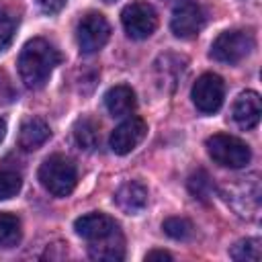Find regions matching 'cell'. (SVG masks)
<instances>
[{
  "instance_id": "30bf717a",
  "label": "cell",
  "mask_w": 262,
  "mask_h": 262,
  "mask_svg": "<svg viewBox=\"0 0 262 262\" xmlns=\"http://www.w3.org/2000/svg\"><path fill=\"white\" fill-rule=\"evenodd\" d=\"M74 229L88 244L100 242V239H106V237L119 233L117 221L113 217L104 215V213H86V215L78 217L74 221Z\"/></svg>"
},
{
  "instance_id": "5b68a950",
  "label": "cell",
  "mask_w": 262,
  "mask_h": 262,
  "mask_svg": "<svg viewBox=\"0 0 262 262\" xmlns=\"http://www.w3.org/2000/svg\"><path fill=\"white\" fill-rule=\"evenodd\" d=\"M121 23H123V29L125 33L131 37V39H147L156 27H158V14L154 10L151 4L143 2V0H133L129 2L123 12H121Z\"/></svg>"
},
{
  "instance_id": "8992f818",
  "label": "cell",
  "mask_w": 262,
  "mask_h": 262,
  "mask_svg": "<svg viewBox=\"0 0 262 262\" xmlns=\"http://www.w3.org/2000/svg\"><path fill=\"white\" fill-rule=\"evenodd\" d=\"M111 37V25L100 12H88L80 18L76 29V41L82 53L90 55L100 51Z\"/></svg>"
},
{
  "instance_id": "7402d4cb",
  "label": "cell",
  "mask_w": 262,
  "mask_h": 262,
  "mask_svg": "<svg viewBox=\"0 0 262 262\" xmlns=\"http://www.w3.org/2000/svg\"><path fill=\"white\" fill-rule=\"evenodd\" d=\"M12 35H14V18L0 8V51L12 41Z\"/></svg>"
},
{
  "instance_id": "ffe728a7",
  "label": "cell",
  "mask_w": 262,
  "mask_h": 262,
  "mask_svg": "<svg viewBox=\"0 0 262 262\" xmlns=\"http://www.w3.org/2000/svg\"><path fill=\"white\" fill-rule=\"evenodd\" d=\"M162 229L168 237L178 239V242H186L192 237V223L184 217H168L162 223Z\"/></svg>"
},
{
  "instance_id": "7a4b0ae2",
  "label": "cell",
  "mask_w": 262,
  "mask_h": 262,
  "mask_svg": "<svg viewBox=\"0 0 262 262\" xmlns=\"http://www.w3.org/2000/svg\"><path fill=\"white\" fill-rule=\"evenodd\" d=\"M39 182L53 196H68L78 182V170L74 162L61 154H53L43 160L39 168Z\"/></svg>"
},
{
  "instance_id": "4fadbf2b",
  "label": "cell",
  "mask_w": 262,
  "mask_h": 262,
  "mask_svg": "<svg viewBox=\"0 0 262 262\" xmlns=\"http://www.w3.org/2000/svg\"><path fill=\"white\" fill-rule=\"evenodd\" d=\"M51 135L49 125L41 117H27L18 127V145L25 151L39 149Z\"/></svg>"
},
{
  "instance_id": "6da1fadb",
  "label": "cell",
  "mask_w": 262,
  "mask_h": 262,
  "mask_svg": "<svg viewBox=\"0 0 262 262\" xmlns=\"http://www.w3.org/2000/svg\"><path fill=\"white\" fill-rule=\"evenodd\" d=\"M59 59H61L59 51L47 39L35 37L31 41H27L25 47L20 49V55H18L20 80L31 90L43 88L49 82L53 68L59 63Z\"/></svg>"
},
{
  "instance_id": "44dd1931",
  "label": "cell",
  "mask_w": 262,
  "mask_h": 262,
  "mask_svg": "<svg viewBox=\"0 0 262 262\" xmlns=\"http://www.w3.org/2000/svg\"><path fill=\"white\" fill-rule=\"evenodd\" d=\"M23 186V180L16 172L12 170H0V201H6V199H12L18 194Z\"/></svg>"
},
{
  "instance_id": "ba28073f",
  "label": "cell",
  "mask_w": 262,
  "mask_h": 262,
  "mask_svg": "<svg viewBox=\"0 0 262 262\" xmlns=\"http://www.w3.org/2000/svg\"><path fill=\"white\" fill-rule=\"evenodd\" d=\"M203 27H205V14H203V8L196 2L184 0V2L174 6L172 18H170V29H172L174 37L192 39L201 33Z\"/></svg>"
},
{
  "instance_id": "d6986e66",
  "label": "cell",
  "mask_w": 262,
  "mask_h": 262,
  "mask_svg": "<svg viewBox=\"0 0 262 262\" xmlns=\"http://www.w3.org/2000/svg\"><path fill=\"white\" fill-rule=\"evenodd\" d=\"M213 188H215V184H213L211 176H209L205 170H196V172L188 178V190H190V194H192L194 199H199V201H207V199L213 194Z\"/></svg>"
},
{
  "instance_id": "484cf974",
  "label": "cell",
  "mask_w": 262,
  "mask_h": 262,
  "mask_svg": "<svg viewBox=\"0 0 262 262\" xmlns=\"http://www.w3.org/2000/svg\"><path fill=\"white\" fill-rule=\"evenodd\" d=\"M4 135H6V123H4V119H0V143H2Z\"/></svg>"
},
{
  "instance_id": "d4e9b609",
  "label": "cell",
  "mask_w": 262,
  "mask_h": 262,
  "mask_svg": "<svg viewBox=\"0 0 262 262\" xmlns=\"http://www.w3.org/2000/svg\"><path fill=\"white\" fill-rule=\"evenodd\" d=\"M154 260H172V254L166 250H151L145 254V262H154Z\"/></svg>"
},
{
  "instance_id": "5bb4252c",
  "label": "cell",
  "mask_w": 262,
  "mask_h": 262,
  "mask_svg": "<svg viewBox=\"0 0 262 262\" xmlns=\"http://www.w3.org/2000/svg\"><path fill=\"white\" fill-rule=\"evenodd\" d=\"M104 106L113 117H125L131 115L137 106V98L131 86L127 84H117L106 90L104 94Z\"/></svg>"
},
{
  "instance_id": "cb8c5ba5",
  "label": "cell",
  "mask_w": 262,
  "mask_h": 262,
  "mask_svg": "<svg viewBox=\"0 0 262 262\" xmlns=\"http://www.w3.org/2000/svg\"><path fill=\"white\" fill-rule=\"evenodd\" d=\"M68 0H37L39 8L45 12V14H57L63 6H66Z\"/></svg>"
},
{
  "instance_id": "ac0fdd59",
  "label": "cell",
  "mask_w": 262,
  "mask_h": 262,
  "mask_svg": "<svg viewBox=\"0 0 262 262\" xmlns=\"http://www.w3.org/2000/svg\"><path fill=\"white\" fill-rule=\"evenodd\" d=\"M229 256L237 262H258L262 256V242L258 237H246L239 239L231 250Z\"/></svg>"
},
{
  "instance_id": "4316f807",
  "label": "cell",
  "mask_w": 262,
  "mask_h": 262,
  "mask_svg": "<svg viewBox=\"0 0 262 262\" xmlns=\"http://www.w3.org/2000/svg\"><path fill=\"white\" fill-rule=\"evenodd\" d=\"M106 2H113V0H106Z\"/></svg>"
},
{
  "instance_id": "2e32d148",
  "label": "cell",
  "mask_w": 262,
  "mask_h": 262,
  "mask_svg": "<svg viewBox=\"0 0 262 262\" xmlns=\"http://www.w3.org/2000/svg\"><path fill=\"white\" fill-rule=\"evenodd\" d=\"M74 139L78 143L80 149H86V151H92L96 145H98V125L96 121H92L90 117H82L76 121L74 125Z\"/></svg>"
},
{
  "instance_id": "603a6c76",
  "label": "cell",
  "mask_w": 262,
  "mask_h": 262,
  "mask_svg": "<svg viewBox=\"0 0 262 262\" xmlns=\"http://www.w3.org/2000/svg\"><path fill=\"white\" fill-rule=\"evenodd\" d=\"M14 100V90L4 72H0V104H8Z\"/></svg>"
},
{
  "instance_id": "277c9868",
  "label": "cell",
  "mask_w": 262,
  "mask_h": 262,
  "mask_svg": "<svg viewBox=\"0 0 262 262\" xmlns=\"http://www.w3.org/2000/svg\"><path fill=\"white\" fill-rule=\"evenodd\" d=\"M254 49V37L248 31L242 29H231V31H223L217 35V39L211 43V59L219 61V63H237L244 57H248Z\"/></svg>"
},
{
  "instance_id": "e0dca14e",
  "label": "cell",
  "mask_w": 262,
  "mask_h": 262,
  "mask_svg": "<svg viewBox=\"0 0 262 262\" xmlns=\"http://www.w3.org/2000/svg\"><path fill=\"white\" fill-rule=\"evenodd\" d=\"M20 235V219L12 213H0V248L18 246Z\"/></svg>"
},
{
  "instance_id": "9c48e42d",
  "label": "cell",
  "mask_w": 262,
  "mask_h": 262,
  "mask_svg": "<svg viewBox=\"0 0 262 262\" xmlns=\"http://www.w3.org/2000/svg\"><path fill=\"white\" fill-rule=\"evenodd\" d=\"M147 133V125L141 117H129L125 119L121 125L115 127V131L108 137V145L115 154L125 156L129 151H133L145 137Z\"/></svg>"
},
{
  "instance_id": "9a60e30c",
  "label": "cell",
  "mask_w": 262,
  "mask_h": 262,
  "mask_svg": "<svg viewBox=\"0 0 262 262\" xmlns=\"http://www.w3.org/2000/svg\"><path fill=\"white\" fill-rule=\"evenodd\" d=\"M88 254L90 258L94 260H106V262H117V260H123L125 256V246H123V235L121 231L106 237V239H100V242H92L88 246Z\"/></svg>"
},
{
  "instance_id": "7c38bea8",
  "label": "cell",
  "mask_w": 262,
  "mask_h": 262,
  "mask_svg": "<svg viewBox=\"0 0 262 262\" xmlns=\"http://www.w3.org/2000/svg\"><path fill=\"white\" fill-rule=\"evenodd\" d=\"M115 203L123 213L137 215L147 205V188L137 180L123 182L115 192Z\"/></svg>"
},
{
  "instance_id": "8fae6325",
  "label": "cell",
  "mask_w": 262,
  "mask_h": 262,
  "mask_svg": "<svg viewBox=\"0 0 262 262\" xmlns=\"http://www.w3.org/2000/svg\"><path fill=\"white\" fill-rule=\"evenodd\" d=\"M260 115H262V102H260L258 92L246 90L235 98V102H233V121L242 129H254L260 123Z\"/></svg>"
},
{
  "instance_id": "3957f363",
  "label": "cell",
  "mask_w": 262,
  "mask_h": 262,
  "mask_svg": "<svg viewBox=\"0 0 262 262\" xmlns=\"http://www.w3.org/2000/svg\"><path fill=\"white\" fill-rule=\"evenodd\" d=\"M207 151H209V158L223 166V168H244L250 158H252V151H250V145L246 141H242L239 137H233V135H227V133H215L207 139Z\"/></svg>"
},
{
  "instance_id": "52a82bcc",
  "label": "cell",
  "mask_w": 262,
  "mask_h": 262,
  "mask_svg": "<svg viewBox=\"0 0 262 262\" xmlns=\"http://www.w3.org/2000/svg\"><path fill=\"white\" fill-rule=\"evenodd\" d=\"M190 98H192L196 111H201L203 115L217 113L225 98V84H223L221 76L211 74V72L199 76L196 82L192 84Z\"/></svg>"
}]
</instances>
